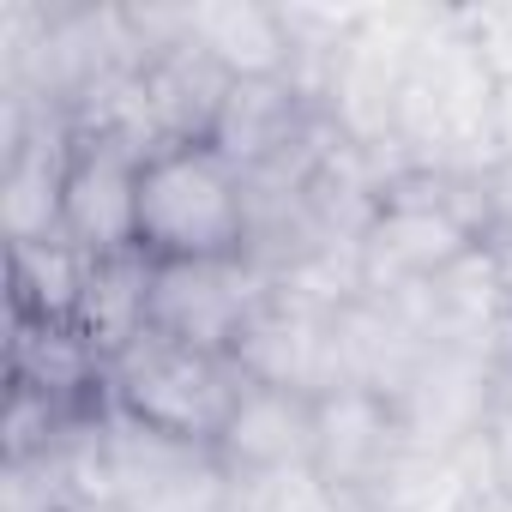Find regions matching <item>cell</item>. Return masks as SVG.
Segmentation results:
<instances>
[{
  "instance_id": "5b68a950",
  "label": "cell",
  "mask_w": 512,
  "mask_h": 512,
  "mask_svg": "<svg viewBox=\"0 0 512 512\" xmlns=\"http://www.w3.org/2000/svg\"><path fill=\"white\" fill-rule=\"evenodd\" d=\"M139 169L145 145L109 127H73L67 175H61V241L79 253H127L139 229Z\"/></svg>"
},
{
  "instance_id": "6da1fadb",
  "label": "cell",
  "mask_w": 512,
  "mask_h": 512,
  "mask_svg": "<svg viewBox=\"0 0 512 512\" xmlns=\"http://www.w3.org/2000/svg\"><path fill=\"white\" fill-rule=\"evenodd\" d=\"M494 241V211L482 175L410 169L386 181L356 235V278L374 296L440 290L452 272L482 260Z\"/></svg>"
},
{
  "instance_id": "8992f818",
  "label": "cell",
  "mask_w": 512,
  "mask_h": 512,
  "mask_svg": "<svg viewBox=\"0 0 512 512\" xmlns=\"http://www.w3.org/2000/svg\"><path fill=\"white\" fill-rule=\"evenodd\" d=\"M314 452H320V392L260 380V374L247 380L229 428L211 446V458L223 464V476L235 488L278 482V476H308Z\"/></svg>"
},
{
  "instance_id": "3957f363",
  "label": "cell",
  "mask_w": 512,
  "mask_h": 512,
  "mask_svg": "<svg viewBox=\"0 0 512 512\" xmlns=\"http://www.w3.org/2000/svg\"><path fill=\"white\" fill-rule=\"evenodd\" d=\"M247 380L253 374L241 356H211V350L175 344L145 326L121 356H109V410L163 440L211 452L217 434L229 428Z\"/></svg>"
},
{
  "instance_id": "30bf717a",
  "label": "cell",
  "mask_w": 512,
  "mask_h": 512,
  "mask_svg": "<svg viewBox=\"0 0 512 512\" xmlns=\"http://www.w3.org/2000/svg\"><path fill=\"white\" fill-rule=\"evenodd\" d=\"M482 434H488V452H494L500 482L512 488V368H500L494 386L482 392Z\"/></svg>"
},
{
  "instance_id": "8fae6325",
  "label": "cell",
  "mask_w": 512,
  "mask_h": 512,
  "mask_svg": "<svg viewBox=\"0 0 512 512\" xmlns=\"http://www.w3.org/2000/svg\"><path fill=\"white\" fill-rule=\"evenodd\" d=\"M61 512H127V506H115V500H67Z\"/></svg>"
},
{
  "instance_id": "7a4b0ae2",
  "label": "cell",
  "mask_w": 512,
  "mask_h": 512,
  "mask_svg": "<svg viewBox=\"0 0 512 512\" xmlns=\"http://www.w3.org/2000/svg\"><path fill=\"white\" fill-rule=\"evenodd\" d=\"M133 247L151 266L193 260H247L253 247V193L247 175L211 139L151 145L139 169V229Z\"/></svg>"
},
{
  "instance_id": "277c9868",
  "label": "cell",
  "mask_w": 512,
  "mask_h": 512,
  "mask_svg": "<svg viewBox=\"0 0 512 512\" xmlns=\"http://www.w3.org/2000/svg\"><path fill=\"white\" fill-rule=\"evenodd\" d=\"M266 308H272V284L253 260L151 266L145 326L175 338V344H193L211 356H241Z\"/></svg>"
},
{
  "instance_id": "52a82bcc",
  "label": "cell",
  "mask_w": 512,
  "mask_h": 512,
  "mask_svg": "<svg viewBox=\"0 0 512 512\" xmlns=\"http://www.w3.org/2000/svg\"><path fill=\"white\" fill-rule=\"evenodd\" d=\"M404 416L392 404V392L380 386H332L320 392V452H314V476L338 494H374L392 482L398 458H404Z\"/></svg>"
},
{
  "instance_id": "ba28073f",
  "label": "cell",
  "mask_w": 512,
  "mask_h": 512,
  "mask_svg": "<svg viewBox=\"0 0 512 512\" xmlns=\"http://www.w3.org/2000/svg\"><path fill=\"white\" fill-rule=\"evenodd\" d=\"M308 127H314V115H308V97L296 91L290 73L284 79H229L205 139L241 175H266L308 145Z\"/></svg>"
},
{
  "instance_id": "9c48e42d",
  "label": "cell",
  "mask_w": 512,
  "mask_h": 512,
  "mask_svg": "<svg viewBox=\"0 0 512 512\" xmlns=\"http://www.w3.org/2000/svg\"><path fill=\"white\" fill-rule=\"evenodd\" d=\"M85 272H91V253H79L61 235L13 241V320L73 326L79 296H85Z\"/></svg>"
}]
</instances>
